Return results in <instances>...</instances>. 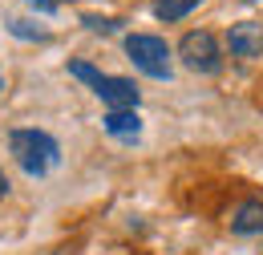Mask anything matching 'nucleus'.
Wrapping results in <instances>:
<instances>
[{
  "instance_id": "1",
  "label": "nucleus",
  "mask_w": 263,
  "mask_h": 255,
  "mask_svg": "<svg viewBox=\"0 0 263 255\" xmlns=\"http://www.w3.org/2000/svg\"><path fill=\"white\" fill-rule=\"evenodd\" d=\"M8 154L16 158V166H21L29 178H45V174L61 162V146H57V138L45 134V130L21 126V130L8 134Z\"/></svg>"
},
{
  "instance_id": "2",
  "label": "nucleus",
  "mask_w": 263,
  "mask_h": 255,
  "mask_svg": "<svg viewBox=\"0 0 263 255\" xmlns=\"http://www.w3.org/2000/svg\"><path fill=\"white\" fill-rule=\"evenodd\" d=\"M69 77L85 81V85L101 97L105 110H138V97H142V94H138V85H134L130 77L101 73V69H93L89 61H69Z\"/></svg>"
},
{
  "instance_id": "3",
  "label": "nucleus",
  "mask_w": 263,
  "mask_h": 255,
  "mask_svg": "<svg viewBox=\"0 0 263 255\" xmlns=\"http://www.w3.org/2000/svg\"><path fill=\"white\" fill-rule=\"evenodd\" d=\"M126 57L134 61L138 73H146V77H154V81H170L174 77V65H170V45H166L162 37H154V32H130L126 37Z\"/></svg>"
},
{
  "instance_id": "4",
  "label": "nucleus",
  "mask_w": 263,
  "mask_h": 255,
  "mask_svg": "<svg viewBox=\"0 0 263 255\" xmlns=\"http://www.w3.org/2000/svg\"><path fill=\"white\" fill-rule=\"evenodd\" d=\"M178 57L191 73H219L223 69V53H219V41L206 29H191L178 41Z\"/></svg>"
},
{
  "instance_id": "5",
  "label": "nucleus",
  "mask_w": 263,
  "mask_h": 255,
  "mask_svg": "<svg viewBox=\"0 0 263 255\" xmlns=\"http://www.w3.org/2000/svg\"><path fill=\"white\" fill-rule=\"evenodd\" d=\"M227 49H231V57H239V61L263 57V25L259 21H239V25H231L227 29Z\"/></svg>"
},
{
  "instance_id": "6",
  "label": "nucleus",
  "mask_w": 263,
  "mask_h": 255,
  "mask_svg": "<svg viewBox=\"0 0 263 255\" xmlns=\"http://www.w3.org/2000/svg\"><path fill=\"white\" fill-rule=\"evenodd\" d=\"M235 235H263V198H243L231 215Z\"/></svg>"
},
{
  "instance_id": "7",
  "label": "nucleus",
  "mask_w": 263,
  "mask_h": 255,
  "mask_svg": "<svg viewBox=\"0 0 263 255\" xmlns=\"http://www.w3.org/2000/svg\"><path fill=\"white\" fill-rule=\"evenodd\" d=\"M101 126H105V134H114L122 142H134L142 134V118H138V110H105Z\"/></svg>"
},
{
  "instance_id": "8",
  "label": "nucleus",
  "mask_w": 263,
  "mask_h": 255,
  "mask_svg": "<svg viewBox=\"0 0 263 255\" xmlns=\"http://www.w3.org/2000/svg\"><path fill=\"white\" fill-rule=\"evenodd\" d=\"M202 0H154V16L166 21V25H174V21H182V16H191Z\"/></svg>"
},
{
  "instance_id": "9",
  "label": "nucleus",
  "mask_w": 263,
  "mask_h": 255,
  "mask_svg": "<svg viewBox=\"0 0 263 255\" xmlns=\"http://www.w3.org/2000/svg\"><path fill=\"white\" fill-rule=\"evenodd\" d=\"M8 32H12V37H21V41H45V37H49V32H41V29H29V25H25V21H16V16L8 21Z\"/></svg>"
},
{
  "instance_id": "10",
  "label": "nucleus",
  "mask_w": 263,
  "mask_h": 255,
  "mask_svg": "<svg viewBox=\"0 0 263 255\" xmlns=\"http://www.w3.org/2000/svg\"><path fill=\"white\" fill-rule=\"evenodd\" d=\"M81 25L89 32H118L122 29V21H101V16H81Z\"/></svg>"
},
{
  "instance_id": "11",
  "label": "nucleus",
  "mask_w": 263,
  "mask_h": 255,
  "mask_svg": "<svg viewBox=\"0 0 263 255\" xmlns=\"http://www.w3.org/2000/svg\"><path fill=\"white\" fill-rule=\"evenodd\" d=\"M29 8H36V12H57V0H25Z\"/></svg>"
},
{
  "instance_id": "12",
  "label": "nucleus",
  "mask_w": 263,
  "mask_h": 255,
  "mask_svg": "<svg viewBox=\"0 0 263 255\" xmlns=\"http://www.w3.org/2000/svg\"><path fill=\"white\" fill-rule=\"evenodd\" d=\"M8 194V178H4V170H0V198Z\"/></svg>"
},
{
  "instance_id": "13",
  "label": "nucleus",
  "mask_w": 263,
  "mask_h": 255,
  "mask_svg": "<svg viewBox=\"0 0 263 255\" xmlns=\"http://www.w3.org/2000/svg\"><path fill=\"white\" fill-rule=\"evenodd\" d=\"M0 89H4V73H0Z\"/></svg>"
}]
</instances>
